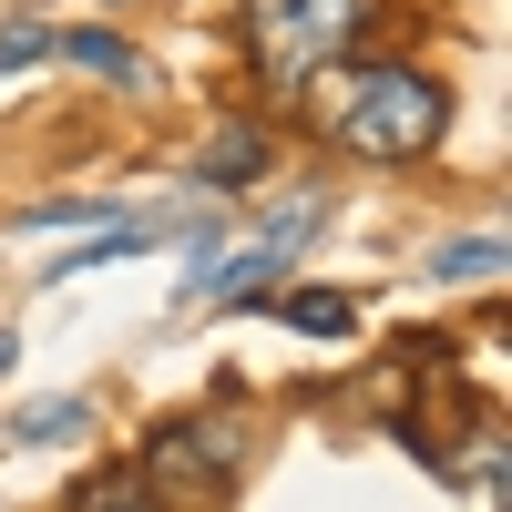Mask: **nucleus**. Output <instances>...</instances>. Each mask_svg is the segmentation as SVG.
Masks as SVG:
<instances>
[{
    "label": "nucleus",
    "instance_id": "f257e3e1",
    "mask_svg": "<svg viewBox=\"0 0 512 512\" xmlns=\"http://www.w3.org/2000/svg\"><path fill=\"white\" fill-rule=\"evenodd\" d=\"M441 123H451L441 82H431V72H400V62L349 72V82H338V103H328V134L349 144V154H369V164H410V154H431Z\"/></svg>",
    "mask_w": 512,
    "mask_h": 512
},
{
    "label": "nucleus",
    "instance_id": "f03ea898",
    "mask_svg": "<svg viewBox=\"0 0 512 512\" xmlns=\"http://www.w3.org/2000/svg\"><path fill=\"white\" fill-rule=\"evenodd\" d=\"M359 21H369V0H256V62L277 82H308L318 62L349 52Z\"/></svg>",
    "mask_w": 512,
    "mask_h": 512
},
{
    "label": "nucleus",
    "instance_id": "7ed1b4c3",
    "mask_svg": "<svg viewBox=\"0 0 512 512\" xmlns=\"http://www.w3.org/2000/svg\"><path fill=\"white\" fill-rule=\"evenodd\" d=\"M236 461H246V431H236V420H175V431L154 441V461H144V492H164V502L216 492Z\"/></svg>",
    "mask_w": 512,
    "mask_h": 512
},
{
    "label": "nucleus",
    "instance_id": "20e7f679",
    "mask_svg": "<svg viewBox=\"0 0 512 512\" xmlns=\"http://www.w3.org/2000/svg\"><path fill=\"white\" fill-rule=\"evenodd\" d=\"M52 52H72L82 72H113V82H134L144 62H134V41L123 31H52Z\"/></svg>",
    "mask_w": 512,
    "mask_h": 512
},
{
    "label": "nucleus",
    "instance_id": "39448f33",
    "mask_svg": "<svg viewBox=\"0 0 512 512\" xmlns=\"http://www.w3.org/2000/svg\"><path fill=\"white\" fill-rule=\"evenodd\" d=\"M256 164H267V134H246V123H236V134H216V144H205V164H195V175H205V185H236V175H256Z\"/></svg>",
    "mask_w": 512,
    "mask_h": 512
},
{
    "label": "nucleus",
    "instance_id": "423d86ee",
    "mask_svg": "<svg viewBox=\"0 0 512 512\" xmlns=\"http://www.w3.org/2000/svg\"><path fill=\"white\" fill-rule=\"evenodd\" d=\"M431 277H461V287H482V277H502V236H451V246L431 256Z\"/></svg>",
    "mask_w": 512,
    "mask_h": 512
},
{
    "label": "nucleus",
    "instance_id": "0eeeda50",
    "mask_svg": "<svg viewBox=\"0 0 512 512\" xmlns=\"http://www.w3.org/2000/svg\"><path fill=\"white\" fill-rule=\"evenodd\" d=\"M359 318V297H338V287H308V297H287V328H308V338H338Z\"/></svg>",
    "mask_w": 512,
    "mask_h": 512
},
{
    "label": "nucleus",
    "instance_id": "6e6552de",
    "mask_svg": "<svg viewBox=\"0 0 512 512\" xmlns=\"http://www.w3.org/2000/svg\"><path fill=\"white\" fill-rule=\"evenodd\" d=\"M72 512H154V492H144V472H113V482H93Z\"/></svg>",
    "mask_w": 512,
    "mask_h": 512
},
{
    "label": "nucleus",
    "instance_id": "1a4fd4ad",
    "mask_svg": "<svg viewBox=\"0 0 512 512\" xmlns=\"http://www.w3.org/2000/svg\"><path fill=\"white\" fill-rule=\"evenodd\" d=\"M103 216V195H52V205H31V226H93Z\"/></svg>",
    "mask_w": 512,
    "mask_h": 512
},
{
    "label": "nucleus",
    "instance_id": "9d476101",
    "mask_svg": "<svg viewBox=\"0 0 512 512\" xmlns=\"http://www.w3.org/2000/svg\"><path fill=\"white\" fill-rule=\"evenodd\" d=\"M31 431H82V400H41V410L21 420V441H31Z\"/></svg>",
    "mask_w": 512,
    "mask_h": 512
},
{
    "label": "nucleus",
    "instance_id": "9b49d317",
    "mask_svg": "<svg viewBox=\"0 0 512 512\" xmlns=\"http://www.w3.org/2000/svg\"><path fill=\"white\" fill-rule=\"evenodd\" d=\"M11 359H21V349H11V338H0V369H11Z\"/></svg>",
    "mask_w": 512,
    "mask_h": 512
}]
</instances>
